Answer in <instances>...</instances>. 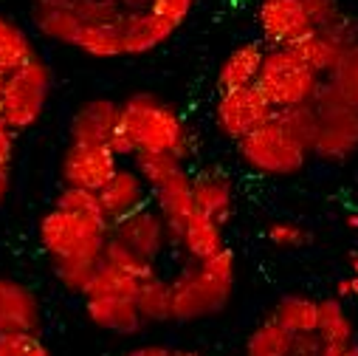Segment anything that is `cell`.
Returning a JSON list of instances; mask_svg holds the SVG:
<instances>
[{
    "instance_id": "cell-1",
    "label": "cell",
    "mask_w": 358,
    "mask_h": 356,
    "mask_svg": "<svg viewBox=\"0 0 358 356\" xmlns=\"http://www.w3.org/2000/svg\"><path fill=\"white\" fill-rule=\"evenodd\" d=\"M37 235L57 283L68 294L85 297L102 266L110 224L102 215H73L51 207L40 218Z\"/></svg>"
},
{
    "instance_id": "cell-2",
    "label": "cell",
    "mask_w": 358,
    "mask_h": 356,
    "mask_svg": "<svg viewBox=\"0 0 358 356\" xmlns=\"http://www.w3.org/2000/svg\"><path fill=\"white\" fill-rule=\"evenodd\" d=\"M110 150L119 158H133L136 153H169L187 164L195 142L181 114L169 102L138 91L119 102V125L110 139Z\"/></svg>"
},
{
    "instance_id": "cell-3",
    "label": "cell",
    "mask_w": 358,
    "mask_h": 356,
    "mask_svg": "<svg viewBox=\"0 0 358 356\" xmlns=\"http://www.w3.org/2000/svg\"><path fill=\"white\" fill-rule=\"evenodd\" d=\"M237 257L226 246L201 263H184L172 278V322H201L226 311L234 297Z\"/></svg>"
},
{
    "instance_id": "cell-4",
    "label": "cell",
    "mask_w": 358,
    "mask_h": 356,
    "mask_svg": "<svg viewBox=\"0 0 358 356\" xmlns=\"http://www.w3.org/2000/svg\"><path fill=\"white\" fill-rule=\"evenodd\" d=\"M237 153L251 172L274 178L296 175L313 156L310 142L288 122L282 111H277L265 125H259L243 142H237Z\"/></svg>"
},
{
    "instance_id": "cell-5",
    "label": "cell",
    "mask_w": 358,
    "mask_h": 356,
    "mask_svg": "<svg viewBox=\"0 0 358 356\" xmlns=\"http://www.w3.org/2000/svg\"><path fill=\"white\" fill-rule=\"evenodd\" d=\"M322 82L324 79L294 48H268L257 91L271 102L274 111H291L299 105H310Z\"/></svg>"
},
{
    "instance_id": "cell-6",
    "label": "cell",
    "mask_w": 358,
    "mask_h": 356,
    "mask_svg": "<svg viewBox=\"0 0 358 356\" xmlns=\"http://www.w3.org/2000/svg\"><path fill=\"white\" fill-rule=\"evenodd\" d=\"M316 108V139L313 156L327 164H341L358 153V108L344 102L327 79L313 100Z\"/></svg>"
},
{
    "instance_id": "cell-7",
    "label": "cell",
    "mask_w": 358,
    "mask_h": 356,
    "mask_svg": "<svg viewBox=\"0 0 358 356\" xmlns=\"http://www.w3.org/2000/svg\"><path fill=\"white\" fill-rule=\"evenodd\" d=\"M48 97H51V68L37 57L26 68L6 76V97L0 119L15 133H26L43 119L48 108Z\"/></svg>"
},
{
    "instance_id": "cell-8",
    "label": "cell",
    "mask_w": 358,
    "mask_h": 356,
    "mask_svg": "<svg viewBox=\"0 0 358 356\" xmlns=\"http://www.w3.org/2000/svg\"><path fill=\"white\" fill-rule=\"evenodd\" d=\"M122 167V158L108 144H76L68 142L62 161H59V178L62 187H79L99 193L116 170Z\"/></svg>"
},
{
    "instance_id": "cell-9",
    "label": "cell",
    "mask_w": 358,
    "mask_h": 356,
    "mask_svg": "<svg viewBox=\"0 0 358 356\" xmlns=\"http://www.w3.org/2000/svg\"><path fill=\"white\" fill-rule=\"evenodd\" d=\"M274 114L277 111L257 91V85L240 88V91H220L215 102V125L220 136L234 144L243 142L259 125H265Z\"/></svg>"
},
{
    "instance_id": "cell-10",
    "label": "cell",
    "mask_w": 358,
    "mask_h": 356,
    "mask_svg": "<svg viewBox=\"0 0 358 356\" xmlns=\"http://www.w3.org/2000/svg\"><path fill=\"white\" fill-rule=\"evenodd\" d=\"M254 18L265 48H291L313 32L305 0H259Z\"/></svg>"
},
{
    "instance_id": "cell-11",
    "label": "cell",
    "mask_w": 358,
    "mask_h": 356,
    "mask_svg": "<svg viewBox=\"0 0 358 356\" xmlns=\"http://www.w3.org/2000/svg\"><path fill=\"white\" fill-rule=\"evenodd\" d=\"M110 238L122 240L124 246H130L133 252H138L141 257L158 263V257L166 252V246L172 243V232L169 224L164 221V215L150 204L133 215H127L124 221L110 226Z\"/></svg>"
},
{
    "instance_id": "cell-12",
    "label": "cell",
    "mask_w": 358,
    "mask_h": 356,
    "mask_svg": "<svg viewBox=\"0 0 358 356\" xmlns=\"http://www.w3.org/2000/svg\"><path fill=\"white\" fill-rule=\"evenodd\" d=\"M99 204H102V212H105L108 224L113 226V224L124 221L127 215L150 207L152 193H150L147 182L138 175V170L133 164H122L116 170V175L99 190Z\"/></svg>"
},
{
    "instance_id": "cell-13",
    "label": "cell",
    "mask_w": 358,
    "mask_h": 356,
    "mask_svg": "<svg viewBox=\"0 0 358 356\" xmlns=\"http://www.w3.org/2000/svg\"><path fill=\"white\" fill-rule=\"evenodd\" d=\"M40 328H43V308L37 294L15 278H0V334L40 336Z\"/></svg>"
},
{
    "instance_id": "cell-14",
    "label": "cell",
    "mask_w": 358,
    "mask_h": 356,
    "mask_svg": "<svg viewBox=\"0 0 358 356\" xmlns=\"http://www.w3.org/2000/svg\"><path fill=\"white\" fill-rule=\"evenodd\" d=\"M152 193V207L164 215V221L169 224L172 232V243H175V232L192 212H195V201H192V172L187 170V164L175 167L169 175H164L161 182H155L150 187Z\"/></svg>"
},
{
    "instance_id": "cell-15",
    "label": "cell",
    "mask_w": 358,
    "mask_h": 356,
    "mask_svg": "<svg viewBox=\"0 0 358 356\" xmlns=\"http://www.w3.org/2000/svg\"><path fill=\"white\" fill-rule=\"evenodd\" d=\"M119 125V102L96 97V100H87L82 102L71 122H68V136L76 144H108L116 133Z\"/></svg>"
},
{
    "instance_id": "cell-16",
    "label": "cell",
    "mask_w": 358,
    "mask_h": 356,
    "mask_svg": "<svg viewBox=\"0 0 358 356\" xmlns=\"http://www.w3.org/2000/svg\"><path fill=\"white\" fill-rule=\"evenodd\" d=\"M192 201L195 212L226 226L234 212V184L229 172L220 167H203L192 172Z\"/></svg>"
},
{
    "instance_id": "cell-17",
    "label": "cell",
    "mask_w": 358,
    "mask_h": 356,
    "mask_svg": "<svg viewBox=\"0 0 358 356\" xmlns=\"http://www.w3.org/2000/svg\"><path fill=\"white\" fill-rule=\"evenodd\" d=\"M175 32H178V26L169 23L166 18L155 15L152 9H144V12H124V18L119 20V34H122L124 57L150 54V51H155L158 46H164Z\"/></svg>"
},
{
    "instance_id": "cell-18",
    "label": "cell",
    "mask_w": 358,
    "mask_h": 356,
    "mask_svg": "<svg viewBox=\"0 0 358 356\" xmlns=\"http://www.w3.org/2000/svg\"><path fill=\"white\" fill-rule=\"evenodd\" d=\"M85 317L91 325L113 336H136L144 328L136 300L127 297H85Z\"/></svg>"
},
{
    "instance_id": "cell-19",
    "label": "cell",
    "mask_w": 358,
    "mask_h": 356,
    "mask_svg": "<svg viewBox=\"0 0 358 356\" xmlns=\"http://www.w3.org/2000/svg\"><path fill=\"white\" fill-rule=\"evenodd\" d=\"M265 46L259 40H245L234 46L217 71V94L220 91H240V88H251L259 79L262 62H265Z\"/></svg>"
},
{
    "instance_id": "cell-20",
    "label": "cell",
    "mask_w": 358,
    "mask_h": 356,
    "mask_svg": "<svg viewBox=\"0 0 358 356\" xmlns=\"http://www.w3.org/2000/svg\"><path fill=\"white\" fill-rule=\"evenodd\" d=\"M29 12L40 37L59 46H76L82 23L71 9V0H31Z\"/></svg>"
},
{
    "instance_id": "cell-21",
    "label": "cell",
    "mask_w": 358,
    "mask_h": 356,
    "mask_svg": "<svg viewBox=\"0 0 358 356\" xmlns=\"http://www.w3.org/2000/svg\"><path fill=\"white\" fill-rule=\"evenodd\" d=\"M175 243L181 246L184 257L189 263H201V260H209L215 257L220 249H226V240H223V224L201 215V212H192L181 226L175 232Z\"/></svg>"
},
{
    "instance_id": "cell-22",
    "label": "cell",
    "mask_w": 358,
    "mask_h": 356,
    "mask_svg": "<svg viewBox=\"0 0 358 356\" xmlns=\"http://www.w3.org/2000/svg\"><path fill=\"white\" fill-rule=\"evenodd\" d=\"M322 314H319V339H322V356H344L355 345V322L350 311L344 308V300L324 297Z\"/></svg>"
},
{
    "instance_id": "cell-23",
    "label": "cell",
    "mask_w": 358,
    "mask_h": 356,
    "mask_svg": "<svg viewBox=\"0 0 358 356\" xmlns=\"http://www.w3.org/2000/svg\"><path fill=\"white\" fill-rule=\"evenodd\" d=\"M37 46L31 40V34L12 18L0 15V74H15L20 68H26L29 62H34Z\"/></svg>"
},
{
    "instance_id": "cell-24",
    "label": "cell",
    "mask_w": 358,
    "mask_h": 356,
    "mask_svg": "<svg viewBox=\"0 0 358 356\" xmlns=\"http://www.w3.org/2000/svg\"><path fill=\"white\" fill-rule=\"evenodd\" d=\"M319 314H322V303L316 297H308V294H282L274 303L271 320H277L294 336H302V334H316L319 331Z\"/></svg>"
},
{
    "instance_id": "cell-25",
    "label": "cell",
    "mask_w": 358,
    "mask_h": 356,
    "mask_svg": "<svg viewBox=\"0 0 358 356\" xmlns=\"http://www.w3.org/2000/svg\"><path fill=\"white\" fill-rule=\"evenodd\" d=\"M136 308L144 325H164L172 322V280L155 275L138 286Z\"/></svg>"
},
{
    "instance_id": "cell-26",
    "label": "cell",
    "mask_w": 358,
    "mask_h": 356,
    "mask_svg": "<svg viewBox=\"0 0 358 356\" xmlns=\"http://www.w3.org/2000/svg\"><path fill=\"white\" fill-rule=\"evenodd\" d=\"M322 79H327L330 74H333V68L338 65V60H341V54L347 51V48H341L327 32H308L299 43H294L291 46Z\"/></svg>"
},
{
    "instance_id": "cell-27",
    "label": "cell",
    "mask_w": 358,
    "mask_h": 356,
    "mask_svg": "<svg viewBox=\"0 0 358 356\" xmlns=\"http://www.w3.org/2000/svg\"><path fill=\"white\" fill-rule=\"evenodd\" d=\"M294 334L285 331L277 320H265L254 325L245 339V356H291Z\"/></svg>"
},
{
    "instance_id": "cell-28",
    "label": "cell",
    "mask_w": 358,
    "mask_h": 356,
    "mask_svg": "<svg viewBox=\"0 0 358 356\" xmlns=\"http://www.w3.org/2000/svg\"><path fill=\"white\" fill-rule=\"evenodd\" d=\"M102 266H110V269H116V272H122V275H130V278L138 280V283H144V280H150V278L158 275V269H155L152 260L141 257L138 252H133L130 246H124V243L116 240V238H108L105 252H102Z\"/></svg>"
},
{
    "instance_id": "cell-29",
    "label": "cell",
    "mask_w": 358,
    "mask_h": 356,
    "mask_svg": "<svg viewBox=\"0 0 358 356\" xmlns=\"http://www.w3.org/2000/svg\"><path fill=\"white\" fill-rule=\"evenodd\" d=\"M73 48H79L82 54L94 57V60L124 57V46H122L119 23H116V26H85Z\"/></svg>"
},
{
    "instance_id": "cell-30",
    "label": "cell",
    "mask_w": 358,
    "mask_h": 356,
    "mask_svg": "<svg viewBox=\"0 0 358 356\" xmlns=\"http://www.w3.org/2000/svg\"><path fill=\"white\" fill-rule=\"evenodd\" d=\"M327 85L333 88V91H336L344 102H350L352 108H358V43L350 46V48L341 54L338 65H336L333 74L327 76Z\"/></svg>"
},
{
    "instance_id": "cell-31",
    "label": "cell",
    "mask_w": 358,
    "mask_h": 356,
    "mask_svg": "<svg viewBox=\"0 0 358 356\" xmlns=\"http://www.w3.org/2000/svg\"><path fill=\"white\" fill-rule=\"evenodd\" d=\"M138 280H133L130 275H122L116 269H110V266H99V272L91 283V289H87L85 297H127V300H136L138 294Z\"/></svg>"
},
{
    "instance_id": "cell-32",
    "label": "cell",
    "mask_w": 358,
    "mask_h": 356,
    "mask_svg": "<svg viewBox=\"0 0 358 356\" xmlns=\"http://www.w3.org/2000/svg\"><path fill=\"white\" fill-rule=\"evenodd\" d=\"M54 207H59L65 212H73V215H102L105 218L102 204H99V193L79 190V187H62L54 198Z\"/></svg>"
},
{
    "instance_id": "cell-33",
    "label": "cell",
    "mask_w": 358,
    "mask_h": 356,
    "mask_svg": "<svg viewBox=\"0 0 358 356\" xmlns=\"http://www.w3.org/2000/svg\"><path fill=\"white\" fill-rule=\"evenodd\" d=\"M130 161H133V167L138 170V175L147 182V187H152L155 182H161L164 175H169L175 167L184 164L181 158H175V156H169V153H136Z\"/></svg>"
},
{
    "instance_id": "cell-34",
    "label": "cell",
    "mask_w": 358,
    "mask_h": 356,
    "mask_svg": "<svg viewBox=\"0 0 358 356\" xmlns=\"http://www.w3.org/2000/svg\"><path fill=\"white\" fill-rule=\"evenodd\" d=\"M310 229H305L302 224H294V221H274L268 226V240L271 246L282 249V252H294V249H305L310 243Z\"/></svg>"
},
{
    "instance_id": "cell-35",
    "label": "cell",
    "mask_w": 358,
    "mask_h": 356,
    "mask_svg": "<svg viewBox=\"0 0 358 356\" xmlns=\"http://www.w3.org/2000/svg\"><path fill=\"white\" fill-rule=\"evenodd\" d=\"M305 9H308V18H310V29L313 32L330 29L344 15L341 0H305Z\"/></svg>"
},
{
    "instance_id": "cell-36",
    "label": "cell",
    "mask_w": 358,
    "mask_h": 356,
    "mask_svg": "<svg viewBox=\"0 0 358 356\" xmlns=\"http://www.w3.org/2000/svg\"><path fill=\"white\" fill-rule=\"evenodd\" d=\"M195 4L198 0H152V12L155 15H161V18H166L169 23H175L178 29H181L184 23H187V18L192 15V9H195Z\"/></svg>"
},
{
    "instance_id": "cell-37",
    "label": "cell",
    "mask_w": 358,
    "mask_h": 356,
    "mask_svg": "<svg viewBox=\"0 0 358 356\" xmlns=\"http://www.w3.org/2000/svg\"><path fill=\"white\" fill-rule=\"evenodd\" d=\"M34 339V334H0V356H26Z\"/></svg>"
},
{
    "instance_id": "cell-38",
    "label": "cell",
    "mask_w": 358,
    "mask_h": 356,
    "mask_svg": "<svg viewBox=\"0 0 358 356\" xmlns=\"http://www.w3.org/2000/svg\"><path fill=\"white\" fill-rule=\"evenodd\" d=\"M15 130L0 119V172H6L15 161Z\"/></svg>"
},
{
    "instance_id": "cell-39",
    "label": "cell",
    "mask_w": 358,
    "mask_h": 356,
    "mask_svg": "<svg viewBox=\"0 0 358 356\" xmlns=\"http://www.w3.org/2000/svg\"><path fill=\"white\" fill-rule=\"evenodd\" d=\"M291 356H322V339H319V334L294 336V350H291Z\"/></svg>"
},
{
    "instance_id": "cell-40",
    "label": "cell",
    "mask_w": 358,
    "mask_h": 356,
    "mask_svg": "<svg viewBox=\"0 0 358 356\" xmlns=\"http://www.w3.org/2000/svg\"><path fill=\"white\" fill-rule=\"evenodd\" d=\"M122 356H175V350L169 345H164V342H147V345L124 350Z\"/></svg>"
},
{
    "instance_id": "cell-41",
    "label": "cell",
    "mask_w": 358,
    "mask_h": 356,
    "mask_svg": "<svg viewBox=\"0 0 358 356\" xmlns=\"http://www.w3.org/2000/svg\"><path fill=\"white\" fill-rule=\"evenodd\" d=\"M333 297L338 300H358V275H347L336 283L333 289Z\"/></svg>"
},
{
    "instance_id": "cell-42",
    "label": "cell",
    "mask_w": 358,
    "mask_h": 356,
    "mask_svg": "<svg viewBox=\"0 0 358 356\" xmlns=\"http://www.w3.org/2000/svg\"><path fill=\"white\" fill-rule=\"evenodd\" d=\"M9 193H12V172L6 170V172H0V207L6 204Z\"/></svg>"
},
{
    "instance_id": "cell-43",
    "label": "cell",
    "mask_w": 358,
    "mask_h": 356,
    "mask_svg": "<svg viewBox=\"0 0 358 356\" xmlns=\"http://www.w3.org/2000/svg\"><path fill=\"white\" fill-rule=\"evenodd\" d=\"M124 12H144L152 6V0H119Z\"/></svg>"
},
{
    "instance_id": "cell-44",
    "label": "cell",
    "mask_w": 358,
    "mask_h": 356,
    "mask_svg": "<svg viewBox=\"0 0 358 356\" xmlns=\"http://www.w3.org/2000/svg\"><path fill=\"white\" fill-rule=\"evenodd\" d=\"M26 356H51V350H48V348H45V342L37 336V339L31 342V348L26 350Z\"/></svg>"
},
{
    "instance_id": "cell-45",
    "label": "cell",
    "mask_w": 358,
    "mask_h": 356,
    "mask_svg": "<svg viewBox=\"0 0 358 356\" xmlns=\"http://www.w3.org/2000/svg\"><path fill=\"white\" fill-rule=\"evenodd\" d=\"M344 224H347V229H350V232H358V212H350Z\"/></svg>"
},
{
    "instance_id": "cell-46",
    "label": "cell",
    "mask_w": 358,
    "mask_h": 356,
    "mask_svg": "<svg viewBox=\"0 0 358 356\" xmlns=\"http://www.w3.org/2000/svg\"><path fill=\"white\" fill-rule=\"evenodd\" d=\"M3 97H6V74H0V111H3Z\"/></svg>"
},
{
    "instance_id": "cell-47",
    "label": "cell",
    "mask_w": 358,
    "mask_h": 356,
    "mask_svg": "<svg viewBox=\"0 0 358 356\" xmlns=\"http://www.w3.org/2000/svg\"><path fill=\"white\" fill-rule=\"evenodd\" d=\"M350 275H358V252L350 254Z\"/></svg>"
},
{
    "instance_id": "cell-48",
    "label": "cell",
    "mask_w": 358,
    "mask_h": 356,
    "mask_svg": "<svg viewBox=\"0 0 358 356\" xmlns=\"http://www.w3.org/2000/svg\"><path fill=\"white\" fill-rule=\"evenodd\" d=\"M175 356H203V353H201V350H187V348H184V350H175Z\"/></svg>"
},
{
    "instance_id": "cell-49",
    "label": "cell",
    "mask_w": 358,
    "mask_h": 356,
    "mask_svg": "<svg viewBox=\"0 0 358 356\" xmlns=\"http://www.w3.org/2000/svg\"><path fill=\"white\" fill-rule=\"evenodd\" d=\"M344 356H358V342H355V345H352V348H350Z\"/></svg>"
}]
</instances>
